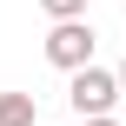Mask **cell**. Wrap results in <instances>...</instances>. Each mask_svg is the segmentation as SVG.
Masks as SVG:
<instances>
[{"mask_svg":"<svg viewBox=\"0 0 126 126\" xmlns=\"http://www.w3.org/2000/svg\"><path fill=\"white\" fill-rule=\"evenodd\" d=\"M66 106H73L80 120L113 113V106H120V80H113L106 66H93V60H86V66H73V73H66Z\"/></svg>","mask_w":126,"mask_h":126,"instance_id":"1","label":"cell"},{"mask_svg":"<svg viewBox=\"0 0 126 126\" xmlns=\"http://www.w3.org/2000/svg\"><path fill=\"white\" fill-rule=\"evenodd\" d=\"M93 47H100V40H93V27H86V20H53V33H47V60H53L60 73L86 66V60H93Z\"/></svg>","mask_w":126,"mask_h":126,"instance_id":"2","label":"cell"},{"mask_svg":"<svg viewBox=\"0 0 126 126\" xmlns=\"http://www.w3.org/2000/svg\"><path fill=\"white\" fill-rule=\"evenodd\" d=\"M0 126H33V93H0Z\"/></svg>","mask_w":126,"mask_h":126,"instance_id":"3","label":"cell"},{"mask_svg":"<svg viewBox=\"0 0 126 126\" xmlns=\"http://www.w3.org/2000/svg\"><path fill=\"white\" fill-rule=\"evenodd\" d=\"M47 20H86V0H40Z\"/></svg>","mask_w":126,"mask_h":126,"instance_id":"4","label":"cell"},{"mask_svg":"<svg viewBox=\"0 0 126 126\" xmlns=\"http://www.w3.org/2000/svg\"><path fill=\"white\" fill-rule=\"evenodd\" d=\"M86 126H120V120H113V113H93V120H86Z\"/></svg>","mask_w":126,"mask_h":126,"instance_id":"5","label":"cell"},{"mask_svg":"<svg viewBox=\"0 0 126 126\" xmlns=\"http://www.w3.org/2000/svg\"><path fill=\"white\" fill-rule=\"evenodd\" d=\"M113 80H120V100H126V60H120V66H113Z\"/></svg>","mask_w":126,"mask_h":126,"instance_id":"6","label":"cell"}]
</instances>
